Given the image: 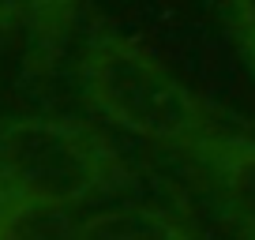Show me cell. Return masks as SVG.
<instances>
[{
    "mask_svg": "<svg viewBox=\"0 0 255 240\" xmlns=\"http://www.w3.org/2000/svg\"><path fill=\"white\" fill-rule=\"evenodd\" d=\"M23 203V195L19 192H11L4 180H0V233H4V225H8V218H11V210Z\"/></svg>",
    "mask_w": 255,
    "mask_h": 240,
    "instance_id": "8992f818",
    "label": "cell"
},
{
    "mask_svg": "<svg viewBox=\"0 0 255 240\" xmlns=\"http://www.w3.org/2000/svg\"><path fill=\"white\" fill-rule=\"evenodd\" d=\"M218 169H222V188L229 207L237 210V218L255 233V146H233L225 139Z\"/></svg>",
    "mask_w": 255,
    "mask_h": 240,
    "instance_id": "277c9868",
    "label": "cell"
},
{
    "mask_svg": "<svg viewBox=\"0 0 255 240\" xmlns=\"http://www.w3.org/2000/svg\"><path fill=\"white\" fill-rule=\"evenodd\" d=\"M0 240H8V233H0Z\"/></svg>",
    "mask_w": 255,
    "mask_h": 240,
    "instance_id": "9c48e42d",
    "label": "cell"
},
{
    "mask_svg": "<svg viewBox=\"0 0 255 240\" xmlns=\"http://www.w3.org/2000/svg\"><path fill=\"white\" fill-rule=\"evenodd\" d=\"M102 158L90 139L60 120H11L0 128V180L23 199L75 203L94 188Z\"/></svg>",
    "mask_w": 255,
    "mask_h": 240,
    "instance_id": "7a4b0ae2",
    "label": "cell"
},
{
    "mask_svg": "<svg viewBox=\"0 0 255 240\" xmlns=\"http://www.w3.org/2000/svg\"><path fill=\"white\" fill-rule=\"evenodd\" d=\"M4 233H8V240H79V225H72L64 207L38 203V199L19 203L11 210Z\"/></svg>",
    "mask_w": 255,
    "mask_h": 240,
    "instance_id": "5b68a950",
    "label": "cell"
},
{
    "mask_svg": "<svg viewBox=\"0 0 255 240\" xmlns=\"http://www.w3.org/2000/svg\"><path fill=\"white\" fill-rule=\"evenodd\" d=\"M237 8H240V15H244V23L255 30V0H237Z\"/></svg>",
    "mask_w": 255,
    "mask_h": 240,
    "instance_id": "52a82bcc",
    "label": "cell"
},
{
    "mask_svg": "<svg viewBox=\"0 0 255 240\" xmlns=\"http://www.w3.org/2000/svg\"><path fill=\"white\" fill-rule=\"evenodd\" d=\"M79 240H184L165 214L146 207L102 210L79 225Z\"/></svg>",
    "mask_w": 255,
    "mask_h": 240,
    "instance_id": "3957f363",
    "label": "cell"
},
{
    "mask_svg": "<svg viewBox=\"0 0 255 240\" xmlns=\"http://www.w3.org/2000/svg\"><path fill=\"white\" fill-rule=\"evenodd\" d=\"M252 64H255V30H252Z\"/></svg>",
    "mask_w": 255,
    "mask_h": 240,
    "instance_id": "ba28073f",
    "label": "cell"
},
{
    "mask_svg": "<svg viewBox=\"0 0 255 240\" xmlns=\"http://www.w3.org/2000/svg\"><path fill=\"white\" fill-rule=\"evenodd\" d=\"M83 83L90 102L135 135L210 150L225 143L191 90L128 41H94L83 56Z\"/></svg>",
    "mask_w": 255,
    "mask_h": 240,
    "instance_id": "6da1fadb",
    "label": "cell"
}]
</instances>
